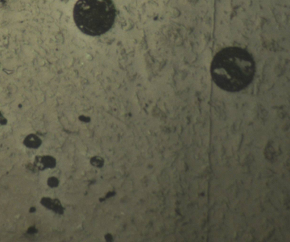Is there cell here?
Wrapping results in <instances>:
<instances>
[{
	"mask_svg": "<svg viewBox=\"0 0 290 242\" xmlns=\"http://www.w3.org/2000/svg\"><path fill=\"white\" fill-rule=\"evenodd\" d=\"M256 71L253 56L244 49L236 46L223 48L214 57L210 66L211 77L223 90L237 92L252 82Z\"/></svg>",
	"mask_w": 290,
	"mask_h": 242,
	"instance_id": "6da1fadb",
	"label": "cell"
},
{
	"mask_svg": "<svg viewBox=\"0 0 290 242\" xmlns=\"http://www.w3.org/2000/svg\"><path fill=\"white\" fill-rule=\"evenodd\" d=\"M116 15L112 0H78L73 18L78 29L86 35L96 36L108 31Z\"/></svg>",
	"mask_w": 290,
	"mask_h": 242,
	"instance_id": "7a4b0ae2",
	"label": "cell"
},
{
	"mask_svg": "<svg viewBox=\"0 0 290 242\" xmlns=\"http://www.w3.org/2000/svg\"><path fill=\"white\" fill-rule=\"evenodd\" d=\"M41 143V140L35 135H30L28 136L24 141V143L27 147L33 148H36L39 147Z\"/></svg>",
	"mask_w": 290,
	"mask_h": 242,
	"instance_id": "3957f363",
	"label": "cell"
},
{
	"mask_svg": "<svg viewBox=\"0 0 290 242\" xmlns=\"http://www.w3.org/2000/svg\"><path fill=\"white\" fill-rule=\"evenodd\" d=\"M91 163L94 166L98 167H102L103 165V161L102 158L98 157H95L94 158H92Z\"/></svg>",
	"mask_w": 290,
	"mask_h": 242,
	"instance_id": "277c9868",
	"label": "cell"
},
{
	"mask_svg": "<svg viewBox=\"0 0 290 242\" xmlns=\"http://www.w3.org/2000/svg\"><path fill=\"white\" fill-rule=\"evenodd\" d=\"M48 183L50 185V186H52V187L57 186V185L58 184V181L55 178H51V179H50V180L48 181Z\"/></svg>",
	"mask_w": 290,
	"mask_h": 242,
	"instance_id": "5b68a950",
	"label": "cell"
},
{
	"mask_svg": "<svg viewBox=\"0 0 290 242\" xmlns=\"http://www.w3.org/2000/svg\"><path fill=\"white\" fill-rule=\"evenodd\" d=\"M6 120L2 116V114L0 112V125H3L6 123Z\"/></svg>",
	"mask_w": 290,
	"mask_h": 242,
	"instance_id": "8992f818",
	"label": "cell"
},
{
	"mask_svg": "<svg viewBox=\"0 0 290 242\" xmlns=\"http://www.w3.org/2000/svg\"><path fill=\"white\" fill-rule=\"evenodd\" d=\"M106 239H107V241H111V239H112V237H111V235H110V237H108V235H107Z\"/></svg>",
	"mask_w": 290,
	"mask_h": 242,
	"instance_id": "52a82bcc",
	"label": "cell"
}]
</instances>
